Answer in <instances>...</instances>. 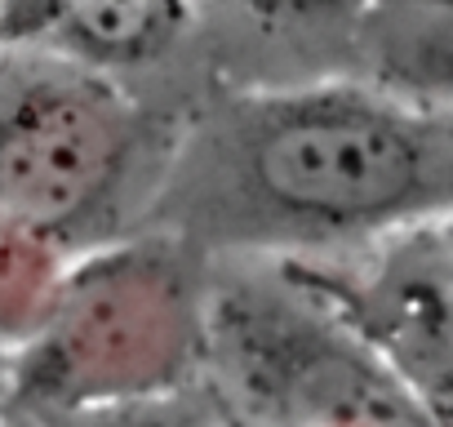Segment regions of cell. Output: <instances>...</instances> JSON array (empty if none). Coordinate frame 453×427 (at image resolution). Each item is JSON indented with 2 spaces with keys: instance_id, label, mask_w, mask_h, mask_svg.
I'll list each match as a JSON object with an SVG mask.
<instances>
[{
  "instance_id": "cell-1",
  "label": "cell",
  "mask_w": 453,
  "mask_h": 427,
  "mask_svg": "<svg viewBox=\"0 0 453 427\" xmlns=\"http://www.w3.org/2000/svg\"><path fill=\"white\" fill-rule=\"evenodd\" d=\"M440 219H453V103L360 76L200 103L138 232L226 254L325 250Z\"/></svg>"
},
{
  "instance_id": "cell-5",
  "label": "cell",
  "mask_w": 453,
  "mask_h": 427,
  "mask_svg": "<svg viewBox=\"0 0 453 427\" xmlns=\"http://www.w3.org/2000/svg\"><path fill=\"white\" fill-rule=\"evenodd\" d=\"M187 5L191 0H58L45 45L116 72L165 54L187 27Z\"/></svg>"
},
{
  "instance_id": "cell-6",
  "label": "cell",
  "mask_w": 453,
  "mask_h": 427,
  "mask_svg": "<svg viewBox=\"0 0 453 427\" xmlns=\"http://www.w3.org/2000/svg\"><path fill=\"white\" fill-rule=\"evenodd\" d=\"M32 427H232L222 418V405L200 387H160L138 396H111L67 409H41L23 414Z\"/></svg>"
},
{
  "instance_id": "cell-8",
  "label": "cell",
  "mask_w": 453,
  "mask_h": 427,
  "mask_svg": "<svg viewBox=\"0 0 453 427\" xmlns=\"http://www.w3.org/2000/svg\"><path fill=\"white\" fill-rule=\"evenodd\" d=\"M14 414V356L10 347H0V423Z\"/></svg>"
},
{
  "instance_id": "cell-4",
  "label": "cell",
  "mask_w": 453,
  "mask_h": 427,
  "mask_svg": "<svg viewBox=\"0 0 453 427\" xmlns=\"http://www.w3.org/2000/svg\"><path fill=\"white\" fill-rule=\"evenodd\" d=\"M365 81L453 103V0H365L351 23Z\"/></svg>"
},
{
  "instance_id": "cell-3",
  "label": "cell",
  "mask_w": 453,
  "mask_h": 427,
  "mask_svg": "<svg viewBox=\"0 0 453 427\" xmlns=\"http://www.w3.org/2000/svg\"><path fill=\"white\" fill-rule=\"evenodd\" d=\"M173 237L138 232L67 268L14 356V414L178 387L204 356V312Z\"/></svg>"
},
{
  "instance_id": "cell-7",
  "label": "cell",
  "mask_w": 453,
  "mask_h": 427,
  "mask_svg": "<svg viewBox=\"0 0 453 427\" xmlns=\"http://www.w3.org/2000/svg\"><path fill=\"white\" fill-rule=\"evenodd\" d=\"M222 5H236L245 10L250 19H263V23H356V14L365 10V0H222Z\"/></svg>"
},
{
  "instance_id": "cell-9",
  "label": "cell",
  "mask_w": 453,
  "mask_h": 427,
  "mask_svg": "<svg viewBox=\"0 0 453 427\" xmlns=\"http://www.w3.org/2000/svg\"><path fill=\"white\" fill-rule=\"evenodd\" d=\"M0 427H32V423H27L23 414H10V418H5V423H0Z\"/></svg>"
},
{
  "instance_id": "cell-2",
  "label": "cell",
  "mask_w": 453,
  "mask_h": 427,
  "mask_svg": "<svg viewBox=\"0 0 453 427\" xmlns=\"http://www.w3.org/2000/svg\"><path fill=\"white\" fill-rule=\"evenodd\" d=\"M169 147L107 67L54 45L0 54V232L50 254L138 237Z\"/></svg>"
}]
</instances>
